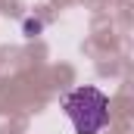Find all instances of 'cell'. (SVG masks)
<instances>
[{
  "label": "cell",
  "mask_w": 134,
  "mask_h": 134,
  "mask_svg": "<svg viewBox=\"0 0 134 134\" xmlns=\"http://www.w3.org/2000/svg\"><path fill=\"white\" fill-rule=\"evenodd\" d=\"M63 109L78 134H100L109 125V97L100 87H75L72 94H66Z\"/></svg>",
  "instance_id": "6da1fadb"
},
{
  "label": "cell",
  "mask_w": 134,
  "mask_h": 134,
  "mask_svg": "<svg viewBox=\"0 0 134 134\" xmlns=\"http://www.w3.org/2000/svg\"><path fill=\"white\" fill-rule=\"evenodd\" d=\"M41 28H44V25H41L37 19H28V22H25V34H28V37H34V34L41 31Z\"/></svg>",
  "instance_id": "7a4b0ae2"
}]
</instances>
